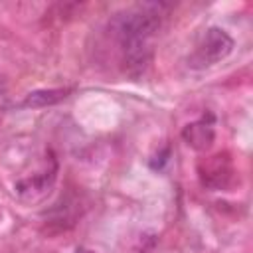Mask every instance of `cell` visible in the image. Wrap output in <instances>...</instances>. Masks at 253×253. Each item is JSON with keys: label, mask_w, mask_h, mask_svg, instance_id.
Returning <instances> with one entry per match:
<instances>
[{"label": "cell", "mask_w": 253, "mask_h": 253, "mask_svg": "<svg viewBox=\"0 0 253 253\" xmlns=\"http://www.w3.org/2000/svg\"><path fill=\"white\" fill-rule=\"evenodd\" d=\"M162 24V14L158 6L144 4L123 14H117L111 20V34L119 40L121 47L132 43H148V40L158 32Z\"/></svg>", "instance_id": "1"}, {"label": "cell", "mask_w": 253, "mask_h": 253, "mask_svg": "<svg viewBox=\"0 0 253 253\" xmlns=\"http://www.w3.org/2000/svg\"><path fill=\"white\" fill-rule=\"evenodd\" d=\"M233 51V38L221 28H208L192 61L204 65H213L225 59Z\"/></svg>", "instance_id": "2"}, {"label": "cell", "mask_w": 253, "mask_h": 253, "mask_svg": "<svg viewBox=\"0 0 253 253\" xmlns=\"http://www.w3.org/2000/svg\"><path fill=\"white\" fill-rule=\"evenodd\" d=\"M202 172V182L210 188H225L229 178H231V164L227 160V156L223 154H215L206 162V170Z\"/></svg>", "instance_id": "3"}, {"label": "cell", "mask_w": 253, "mask_h": 253, "mask_svg": "<svg viewBox=\"0 0 253 253\" xmlns=\"http://www.w3.org/2000/svg\"><path fill=\"white\" fill-rule=\"evenodd\" d=\"M182 138L188 146H192L194 150H208L211 144H213V138H215V130L210 123L204 121H196V123H190L182 128Z\"/></svg>", "instance_id": "4"}, {"label": "cell", "mask_w": 253, "mask_h": 253, "mask_svg": "<svg viewBox=\"0 0 253 253\" xmlns=\"http://www.w3.org/2000/svg\"><path fill=\"white\" fill-rule=\"evenodd\" d=\"M69 93H71V89H61V87H53V89H38V91L28 93L22 105H24V107H32V109L51 107V105H57L59 101H63Z\"/></svg>", "instance_id": "5"}, {"label": "cell", "mask_w": 253, "mask_h": 253, "mask_svg": "<svg viewBox=\"0 0 253 253\" xmlns=\"http://www.w3.org/2000/svg\"><path fill=\"white\" fill-rule=\"evenodd\" d=\"M75 253H93V251H89V249H85V247H79Z\"/></svg>", "instance_id": "6"}]
</instances>
